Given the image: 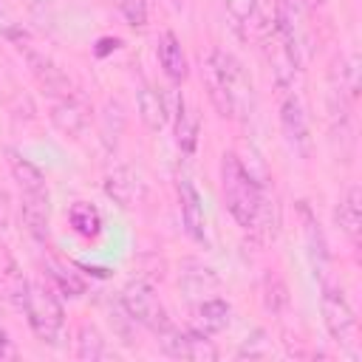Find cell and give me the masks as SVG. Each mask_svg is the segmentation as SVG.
<instances>
[{
    "instance_id": "obj_1",
    "label": "cell",
    "mask_w": 362,
    "mask_h": 362,
    "mask_svg": "<svg viewBox=\"0 0 362 362\" xmlns=\"http://www.w3.org/2000/svg\"><path fill=\"white\" fill-rule=\"evenodd\" d=\"M204 85H206V93L221 116L240 119V122L252 116L255 85H252V76L246 74L243 62L235 54H229L223 48H212L204 62Z\"/></svg>"
},
{
    "instance_id": "obj_2",
    "label": "cell",
    "mask_w": 362,
    "mask_h": 362,
    "mask_svg": "<svg viewBox=\"0 0 362 362\" xmlns=\"http://www.w3.org/2000/svg\"><path fill=\"white\" fill-rule=\"evenodd\" d=\"M221 192L229 215L235 218L238 226L255 229L260 215H263V189L255 181V175L240 164L235 153H223L221 158Z\"/></svg>"
},
{
    "instance_id": "obj_3",
    "label": "cell",
    "mask_w": 362,
    "mask_h": 362,
    "mask_svg": "<svg viewBox=\"0 0 362 362\" xmlns=\"http://www.w3.org/2000/svg\"><path fill=\"white\" fill-rule=\"evenodd\" d=\"M23 311H25V320H28L31 331L42 342L57 345L62 339V331H65V308H62L59 297L45 283H28V294H25Z\"/></svg>"
},
{
    "instance_id": "obj_4",
    "label": "cell",
    "mask_w": 362,
    "mask_h": 362,
    "mask_svg": "<svg viewBox=\"0 0 362 362\" xmlns=\"http://www.w3.org/2000/svg\"><path fill=\"white\" fill-rule=\"evenodd\" d=\"M122 308H124V314H127L133 322L144 325V328L153 331L156 337L164 334L167 328H173V322H170V317H167L161 300L156 297L153 286H147L144 280H130V283L122 288Z\"/></svg>"
},
{
    "instance_id": "obj_5",
    "label": "cell",
    "mask_w": 362,
    "mask_h": 362,
    "mask_svg": "<svg viewBox=\"0 0 362 362\" xmlns=\"http://www.w3.org/2000/svg\"><path fill=\"white\" fill-rule=\"evenodd\" d=\"M274 31L286 42L294 62L303 68L308 59V25L303 23V3L300 0H277L274 6Z\"/></svg>"
},
{
    "instance_id": "obj_6",
    "label": "cell",
    "mask_w": 362,
    "mask_h": 362,
    "mask_svg": "<svg viewBox=\"0 0 362 362\" xmlns=\"http://www.w3.org/2000/svg\"><path fill=\"white\" fill-rule=\"evenodd\" d=\"M320 286H322L320 305H322L325 331H328L331 339H337V342H351L354 334H356V314H354L348 297H345L342 288L334 286L331 280H328V283H320Z\"/></svg>"
},
{
    "instance_id": "obj_7",
    "label": "cell",
    "mask_w": 362,
    "mask_h": 362,
    "mask_svg": "<svg viewBox=\"0 0 362 362\" xmlns=\"http://www.w3.org/2000/svg\"><path fill=\"white\" fill-rule=\"evenodd\" d=\"M280 130H283V139L288 144V150L300 158H308L311 156V130H308V113H305V105L303 99L288 90L280 102Z\"/></svg>"
},
{
    "instance_id": "obj_8",
    "label": "cell",
    "mask_w": 362,
    "mask_h": 362,
    "mask_svg": "<svg viewBox=\"0 0 362 362\" xmlns=\"http://www.w3.org/2000/svg\"><path fill=\"white\" fill-rule=\"evenodd\" d=\"M158 342H161V351L167 356H175V359H195V362L218 359L212 339L206 334H201L198 328H189V331L167 328L164 334H158Z\"/></svg>"
},
{
    "instance_id": "obj_9",
    "label": "cell",
    "mask_w": 362,
    "mask_h": 362,
    "mask_svg": "<svg viewBox=\"0 0 362 362\" xmlns=\"http://www.w3.org/2000/svg\"><path fill=\"white\" fill-rule=\"evenodd\" d=\"M297 212H300V223H303V238H305V252H308V260H311V269L314 274L320 277V283H328V272H331V255H328V243H325V235L314 218V212L308 209L305 201L297 204Z\"/></svg>"
},
{
    "instance_id": "obj_10",
    "label": "cell",
    "mask_w": 362,
    "mask_h": 362,
    "mask_svg": "<svg viewBox=\"0 0 362 362\" xmlns=\"http://www.w3.org/2000/svg\"><path fill=\"white\" fill-rule=\"evenodd\" d=\"M20 212H23V223L28 229V235H34L37 240H42L48 235V221H51V198H48V187H28L20 189Z\"/></svg>"
},
{
    "instance_id": "obj_11",
    "label": "cell",
    "mask_w": 362,
    "mask_h": 362,
    "mask_svg": "<svg viewBox=\"0 0 362 362\" xmlns=\"http://www.w3.org/2000/svg\"><path fill=\"white\" fill-rule=\"evenodd\" d=\"M178 204H181V221L184 229L192 240L206 243V215H204V201L201 192L189 178H178Z\"/></svg>"
},
{
    "instance_id": "obj_12",
    "label": "cell",
    "mask_w": 362,
    "mask_h": 362,
    "mask_svg": "<svg viewBox=\"0 0 362 362\" xmlns=\"http://www.w3.org/2000/svg\"><path fill=\"white\" fill-rule=\"evenodd\" d=\"M25 59H28V68H31V74L37 76V82L51 93V96H68L71 93V82H68V76L45 57V54H40V51H31V48H25Z\"/></svg>"
},
{
    "instance_id": "obj_13",
    "label": "cell",
    "mask_w": 362,
    "mask_h": 362,
    "mask_svg": "<svg viewBox=\"0 0 362 362\" xmlns=\"http://www.w3.org/2000/svg\"><path fill=\"white\" fill-rule=\"evenodd\" d=\"M105 192L119 204V206H133L136 201H141V178L130 170V167H116L113 173H107L105 178Z\"/></svg>"
},
{
    "instance_id": "obj_14",
    "label": "cell",
    "mask_w": 362,
    "mask_h": 362,
    "mask_svg": "<svg viewBox=\"0 0 362 362\" xmlns=\"http://www.w3.org/2000/svg\"><path fill=\"white\" fill-rule=\"evenodd\" d=\"M156 54H158V62L164 68V74L173 79V82H184L187 74H189V65H187V54L178 42V37L173 31H164L158 37V45H156Z\"/></svg>"
},
{
    "instance_id": "obj_15",
    "label": "cell",
    "mask_w": 362,
    "mask_h": 362,
    "mask_svg": "<svg viewBox=\"0 0 362 362\" xmlns=\"http://www.w3.org/2000/svg\"><path fill=\"white\" fill-rule=\"evenodd\" d=\"M232 322V305L221 297H209L195 308V328L206 337L226 331Z\"/></svg>"
},
{
    "instance_id": "obj_16",
    "label": "cell",
    "mask_w": 362,
    "mask_h": 362,
    "mask_svg": "<svg viewBox=\"0 0 362 362\" xmlns=\"http://www.w3.org/2000/svg\"><path fill=\"white\" fill-rule=\"evenodd\" d=\"M337 223H339V229L348 235V240L356 243L359 226H362V189H359V184H351V187L345 189V195L339 198Z\"/></svg>"
},
{
    "instance_id": "obj_17",
    "label": "cell",
    "mask_w": 362,
    "mask_h": 362,
    "mask_svg": "<svg viewBox=\"0 0 362 362\" xmlns=\"http://www.w3.org/2000/svg\"><path fill=\"white\" fill-rule=\"evenodd\" d=\"M136 105H139V116H141V122H144L150 130H161V127L167 124V119H170V113H167V102H164V96H161L153 85H141V88H139V93H136Z\"/></svg>"
},
{
    "instance_id": "obj_18",
    "label": "cell",
    "mask_w": 362,
    "mask_h": 362,
    "mask_svg": "<svg viewBox=\"0 0 362 362\" xmlns=\"http://www.w3.org/2000/svg\"><path fill=\"white\" fill-rule=\"evenodd\" d=\"M54 124L62 130V133H68V136H76V133H82V127L88 124V113H85V107L74 99V93H68V96H59L57 99V105H54Z\"/></svg>"
},
{
    "instance_id": "obj_19",
    "label": "cell",
    "mask_w": 362,
    "mask_h": 362,
    "mask_svg": "<svg viewBox=\"0 0 362 362\" xmlns=\"http://www.w3.org/2000/svg\"><path fill=\"white\" fill-rule=\"evenodd\" d=\"M175 144L184 153H192L198 144V116L189 110L184 96H178V107H175Z\"/></svg>"
},
{
    "instance_id": "obj_20",
    "label": "cell",
    "mask_w": 362,
    "mask_h": 362,
    "mask_svg": "<svg viewBox=\"0 0 362 362\" xmlns=\"http://www.w3.org/2000/svg\"><path fill=\"white\" fill-rule=\"evenodd\" d=\"M68 221H71V229L82 238H96L102 232V215L93 204L88 201H76L68 212Z\"/></svg>"
},
{
    "instance_id": "obj_21",
    "label": "cell",
    "mask_w": 362,
    "mask_h": 362,
    "mask_svg": "<svg viewBox=\"0 0 362 362\" xmlns=\"http://www.w3.org/2000/svg\"><path fill=\"white\" fill-rule=\"evenodd\" d=\"M76 356L79 359H88V362H96V359H107L110 356V351L105 345V337L93 325H79V331H76Z\"/></svg>"
},
{
    "instance_id": "obj_22",
    "label": "cell",
    "mask_w": 362,
    "mask_h": 362,
    "mask_svg": "<svg viewBox=\"0 0 362 362\" xmlns=\"http://www.w3.org/2000/svg\"><path fill=\"white\" fill-rule=\"evenodd\" d=\"M8 167H11V175L17 181L20 189H28V187H42L45 184V175L40 173V167H34L28 158H23L17 150H8Z\"/></svg>"
},
{
    "instance_id": "obj_23",
    "label": "cell",
    "mask_w": 362,
    "mask_h": 362,
    "mask_svg": "<svg viewBox=\"0 0 362 362\" xmlns=\"http://www.w3.org/2000/svg\"><path fill=\"white\" fill-rule=\"evenodd\" d=\"M272 354V342H269V337H266V331L263 328H255L246 339H243V345L238 348V356L243 359V356H249V359H263V356H269Z\"/></svg>"
},
{
    "instance_id": "obj_24",
    "label": "cell",
    "mask_w": 362,
    "mask_h": 362,
    "mask_svg": "<svg viewBox=\"0 0 362 362\" xmlns=\"http://www.w3.org/2000/svg\"><path fill=\"white\" fill-rule=\"evenodd\" d=\"M223 6L240 25H252L260 14V0H223Z\"/></svg>"
},
{
    "instance_id": "obj_25",
    "label": "cell",
    "mask_w": 362,
    "mask_h": 362,
    "mask_svg": "<svg viewBox=\"0 0 362 362\" xmlns=\"http://www.w3.org/2000/svg\"><path fill=\"white\" fill-rule=\"evenodd\" d=\"M113 6L122 11L127 25H133V28H144L147 25V6H144V0H113Z\"/></svg>"
},
{
    "instance_id": "obj_26",
    "label": "cell",
    "mask_w": 362,
    "mask_h": 362,
    "mask_svg": "<svg viewBox=\"0 0 362 362\" xmlns=\"http://www.w3.org/2000/svg\"><path fill=\"white\" fill-rule=\"evenodd\" d=\"M14 356H17V348H14V342H11L8 331H6V325L0 322V359H14Z\"/></svg>"
},
{
    "instance_id": "obj_27",
    "label": "cell",
    "mask_w": 362,
    "mask_h": 362,
    "mask_svg": "<svg viewBox=\"0 0 362 362\" xmlns=\"http://www.w3.org/2000/svg\"><path fill=\"white\" fill-rule=\"evenodd\" d=\"M3 201H6V198H3V192H0V226H3V221H6V206H3Z\"/></svg>"
},
{
    "instance_id": "obj_28",
    "label": "cell",
    "mask_w": 362,
    "mask_h": 362,
    "mask_svg": "<svg viewBox=\"0 0 362 362\" xmlns=\"http://www.w3.org/2000/svg\"><path fill=\"white\" fill-rule=\"evenodd\" d=\"M300 3H305V6H320L322 0H300Z\"/></svg>"
},
{
    "instance_id": "obj_29",
    "label": "cell",
    "mask_w": 362,
    "mask_h": 362,
    "mask_svg": "<svg viewBox=\"0 0 362 362\" xmlns=\"http://www.w3.org/2000/svg\"><path fill=\"white\" fill-rule=\"evenodd\" d=\"M173 3H175V6H178V8H181V6H184V0H173Z\"/></svg>"
}]
</instances>
